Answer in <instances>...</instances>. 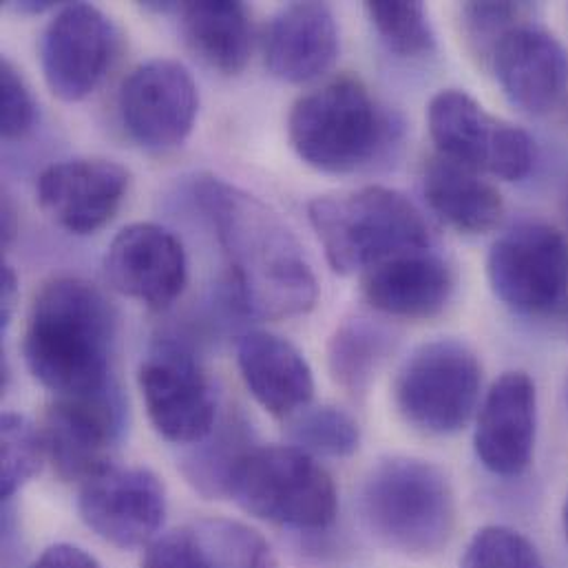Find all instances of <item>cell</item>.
Returning <instances> with one entry per match:
<instances>
[{
  "label": "cell",
  "instance_id": "1f68e13d",
  "mask_svg": "<svg viewBox=\"0 0 568 568\" xmlns=\"http://www.w3.org/2000/svg\"><path fill=\"white\" fill-rule=\"evenodd\" d=\"M140 568H215L193 527L158 536L144 551Z\"/></svg>",
  "mask_w": 568,
  "mask_h": 568
},
{
  "label": "cell",
  "instance_id": "ac0fdd59",
  "mask_svg": "<svg viewBox=\"0 0 568 568\" xmlns=\"http://www.w3.org/2000/svg\"><path fill=\"white\" fill-rule=\"evenodd\" d=\"M491 62L509 100L531 115L549 113L567 91V49L540 27L525 22L509 29L496 42Z\"/></svg>",
  "mask_w": 568,
  "mask_h": 568
},
{
  "label": "cell",
  "instance_id": "7402d4cb",
  "mask_svg": "<svg viewBox=\"0 0 568 568\" xmlns=\"http://www.w3.org/2000/svg\"><path fill=\"white\" fill-rule=\"evenodd\" d=\"M423 193L429 209L458 233H491L505 217V200L483 173L438 153L425 164Z\"/></svg>",
  "mask_w": 568,
  "mask_h": 568
},
{
  "label": "cell",
  "instance_id": "f35d334b",
  "mask_svg": "<svg viewBox=\"0 0 568 568\" xmlns=\"http://www.w3.org/2000/svg\"><path fill=\"white\" fill-rule=\"evenodd\" d=\"M565 400H567V409H568V376H567V385H565Z\"/></svg>",
  "mask_w": 568,
  "mask_h": 568
},
{
  "label": "cell",
  "instance_id": "9c48e42d",
  "mask_svg": "<svg viewBox=\"0 0 568 568\" xmlns=\"http://www.w3.org/2000/svg\"><path fill=\"white\" fill-rule=\"evenodd\" d=\"M138 385L153 429L169 443L195 445L220 420L215 383L178 336L155 343L140 365Z\"/></svg>",
  "mask_w": 568,
  "mask_h": 568
},
{
  "label": "cell",
  "instance_id": "e575fe53",
  "mask_svg": "<svg viewBox=\"0 0 568 568\" xmlns=\"http://www.w3.org/2000/svg\"><path fill=\"white\" fill-rule=\"evenodd\" d=\"M0 314H2V327L7 329L16 310V301H18V280L16 273L11 271V266H2L0 273Z\"/></svg>",
  "mask_w": 568,
  "mask_h": 568
},
{
  "label": "cell",
  "instance_id": "484cf974",
  "mask_svg": "<svg viewBox=\"0 0 568 568\" xmlns=\"http://www.w3.org/2000/svg\"><path fill=\"white\" fill-rule=\"evenodd\" d=\"M287 438L310 456L347 458L358 452L361 429L352 414L336 405L305 407L292 416Z\"/></svg>",
  "mask_w": 568,
  "mask_h": 568
},
{
  "label": "cell",
  "instance_id": "ffe728a7",
  "mask_svg": "<svg viewBox=\"0 0 568 568\" xmlns=\"http://www.w3.org/2000/svg\"><path fill=\"white\" fill-rule=\"evenodd\" d=\"M367 303L396 318H432L440 314L456 287L452 266L429 251L387 260L361 280Z\"/></svg>",
  "mask_w": 568,
  "mask_h": 568
},
{
  "label": "cell",
  "instance_id": "2e32d148",
  "mask_svg": "<svg viewBox=\"0 0 568 568\" xmlns=\"http://www.w3.org/2000/svg\"><path fill=\"white\" fill-rule=\"evenodd\" d=\"M104 273L120 294L151 310H164L186 287L189 260L182 242L169 229L138 222L113 237Z\"/></svg>",
  "mask_w": 568,
  "mask_h": 568
},
{
  "label": "cell",
  "instance_id": "5bb4252c",
  "mask_svg": "<svg viewBox=\"0 0 568 568\" xmlns=\"http://www.w3.org/2000/svg\"><path fill=\"white\" fill-rule=\"evenodd\" d=\"M118 33L102 9L89 2L62 4L40 40V64L49 91L80 102L95 91L115 55Z\"/></svg>",
  "mask_w": 568,
  "mask_h": 568
},
{
  "label": "cell",
  "instance_id": "4dcf8cb0",
  "mask_svg": "<svg viewBox=\"0 0 568 568\" xmlns=\"http://www.w3.org/2000/svg\"><path fill=\"white\" fill-rule=\"evenodd\" d=\"M36 122L33 95L20 71L7 60H0V135L4 140L24 138Z\"/></svg>",
  "mask_w": 568,
  "mask_h": 568
},
{
  "label": "cell",
  "instance_id": "ba28073f",
  "mask_svg": "<svg viewBox=\"0 0 568 568\" xmlns=\"http://www.w3.org/2000/svg\"><path fill=\"white\" fill-rule=\"evenodd\" d=\"M427 129L438 155L505 182L525 180L536 162L531 135L460 89L438 91L427 106Z\"/></svg>",
  "mask_w": 568,
  "mask_h": 568
},
{
  "label": "cell",
  "instance_id": "603a6c76",
  "mask_svg": "<svg viewBox=\"0 0 568 568\" xmlns=\"http://www.w3.org/2000/svg\"><path fill=\"white\" fill-rule=\"evenodd\" d=\"M182 33L193 53L224 75L246 69L253 53V22L244 2L204 0L178 4Z\"/></svg>",
  "mask_w": 568,
  "mask_h": 568
},
{
  "label": "cell",
  "instance_id": "4316f807",
  "mask_svg": "<svg viewBox=\"0 0 568 568\" xmlns=\"http://www.w3.org/2000/svg\"><path fill=\"white\" fill-rule=\"evenodd\" d=\"M0 498L13 500L33 480L47 458L40 427L27 416L7 412L0 420Z\"/></svg>",
  "mask_w": 568,
  "mask_h": 568
},
{
  "label": "cell",
  "instance_id": "277c9868",
  "mask_svg": "<svg viewBox=\"0 0 568 568\" xmlns=\"http://www.w3.org/2000/svg\"><path fill=\"white\" fill-rule=\"evenodd\" d=\"M307 217L327 264L338 275H363L387 260L432 246L423 213L387 186L321 195L307 204Z\"/></svg>",
  "mask_w": 568,
  "mask_h": 568
},
{
  "label": "cell",
  "instance_id": "44dd1931",
  "mask_svg": "<svg viewBox=\"0 0 568 568\" xmlns=\"http://www.w3.org/2000/svg\"><path fill=\"white\" fill-rule=\"evenodd\" d=\"M237 365L253 398L277 418H292L314 396L312 367L284 336L246 332L237 343Z\"/></svg>",
  "mask_w": 568,
  "mask_h": 568
},
{
  "label": "cell",
  "instance_id": "7c38bea8",
  "mask_svg": "<svg viewBox=\"0 0 568 568\" xmlns=\"http://www.w3.org/2000/svg\"><path fill=\"white\" fill-rule=\"evenodd\" d=\"M118 111L133 142L149 151H169L191 135L200 89L182 62L153 58L138 64L122 82Z\"/></svg>",
  "mask_w": 568,
  "mask_h": 568
},
{
  "label": "cell",
  "instance_id": "6da1fadb",
  "mask_svg": "<svg viewBox=\"0 0 568 568\" xmlns=\"http://www.w3.org/2000/svg\"><path fill=\"white\" fill-rule=\"evenodd\" d=\"M195 197L224 251L229 301L237 314L284 321L316 305V275L277 211L215 175L200 178Z\"/></svg>",
  "mask_w": 568,
  "mask_h": 568
},
{
  "label": "cell",
  "instance_id": "8992f818",
  "mask_svg": "<svg viewBox=\"0 0 568 568\" xmlns=\"http://www.w3.org/2000/svg\"><path fill=\"white\" fill-rule=\"evenodd\" d=\"M229 498L248 516L298 531H325L338 514L327 469L294 445L253 447L237 465Z\"/></svg>",
  "mask_w": 568,
  "mask_h": 568
},
{
  "label": "cell",
  "instance_id": "52a82bcc",
  "mask_svg": "<svg viewBox=\"0 0 568 568\" xmlns=\"http://www.w3.org/2000/svg\"><path fill=\"white\" fill-rule=\"evenodd\" d=\"M483 387V363L456 338L418 345L394 381V403L407 425L423 434L449 436L474 416Z\"/></svg>",
  "mask_w": 568,
  "mask_h": 568
},
{
  "label": "cell",
  "instance_id": "cb8c5ba5",
  "mask_svg": "<svg viewBox=\"0 0 568 568\" xmlns=\"http://www.w3.org/2000/svg\"><path fill=\"white\" fill-rule=\"evenodd\" d=\"M255 434L242 412L220 418L213 432L195 445H189L180 460L186 483L204 498H229L231 478L240 460L253 449Z\"/></svg>",
  "mask_w": 568,
  "mask_h": 568
},
{
  "label": "cell",
  "instance_id": "d590c367",
  "mask_svg": "<svg viewBox=\"0 0 568 568\" xmlns=\"http://www.w3.org/2000/svg\"><path fill=\"white\" fill-rule=\"evenodd\" d=\"M0 224H2V244H11V240L16 237L18 233V215H16V209L9 200V195L2 197V217H0Z\"/></svg>",
  "mask_w": 568,
  "mask_h": 568
},
{
  "label": "cell",
  "instance_id": "d4e9b609",
  "mask_svg": "<svg viewBox=\"0 0 568 568\" xmlns=\"http://www.w3.org/2000/svg\"><path fill=\"white\" fill-rule=\"evenodd\" d=\"M394 347L396 336L383 323L349 318L336 327L327 343L329 376L347 394L363 396Z\"/></svg>",
  "mask_w": 568,
  "mask_h": 568
},
{
  "label": "cell",
  "instance_id": "3957f363",
  "mask_svg": "<svg viewBox=\"0 0 568 568\" xmlns=\"http://www.w3.org/2000/svg\"><path fill=\"white\" fill-rule=\"evenodd\" d=\"M358 514L383 547L407 558H429L452 540L456 496L447 474L434 463L392 456L363 478Z\"/></svg>",
  "mask_w": 568,
  "mask_h": 568
},
{
  "label": "cell",
  "instance_id": "9a60e30c",
  "mask_svg": "<svg viewBox=\"0 0 568 568\" xmlns=\"http://www.w3.org/2000/svg\"><path fill=\"white\" fill-rule=\"evenodd\" d=\"M129 186L131 173L122 164L80 158L44 169L36 195L55 226L71 235H93L118 215Z\"/></svg>",
  "mask_w": 568,
  "mask_h": 568
},
{
  "label": "cell",
  "instance_id": "83f0119b",
  "mask_svg": "<svg viewBox=\"0 0 568 568\" xmlns=\"http://www.w3.org/2000/svg\"><path fill=\"white\" fill-rule=\"evenodd\" d=\"M215 568H282L262 534L229 518H204L193 525Z\"/></svg>",
  "mask_w": 568,
  "mask_h": 568
},
{
  "label": "cell",
  "instance_id": "e0dca14e",
  "mask_svg": "<svg viewBox=\"0 0 568 568\" xmlns=\"http://www.w3.org/2000/svg\"><path fill=\"white\" fill-rule=\"evenodd\" d=\"M538 392L527 372H505L487 392L474 434V449L487 471L520 476L534 458Z\"/></svg>",
  "mask_w": 568,
  "mask_h": 568
},
{
  "label": "cell",
  "instance_id": "8d00e7d4",
  "mask_svg": "<svg viewBox=\"0 0 568 568\" xmlns=\"http://www.w3.org/2000/svg\"><path fill=\"white\" fill-rule=\"evenodd\" d=\"M58 9V4L55 2H36V0H24V2H18V4H13V9L16 11H20V13H42V11H47V9Z\"/></svg>",
  "mask_w": 568,
  "mask_h": 568
},
{
  "label": "cell",
  "instance_id": "7a4b0ae2",
  "mask_svg": "<svg viewBox=\"0 0 568 568\" xmlns=\"http://www.w3.org/2000/svg\"><path fill=\"white\" fill-rule=\"evenodd\" d=\"M118 312L98 285L53 277L29 307L22 356L31 376L58 396H87L111 385Z\"/></svg>",
  "mask_w": 568,
  "mask_h": 568
},
{
  "label": "cell",
  "instance_id": "836d02e7",
  "mask_svg": "<svg viewBox=\"0 0 568 568\" xmlns=\"http://www.w3.org/2000/svg\"><path fill=\"white\" fill-rule=\"evenodd\" d=\"M29 568H102L84 549L73 545H53L40 554Z\"/></svg>",
  "mask_w": 568,
  "mask_h": 568
},
{
  "label": "cell",
  "instance_id": "8fae6325",
  "mask_svg": "<svg viewBox=\"0 0 568 568\" xmlns=\"http://www.w3.org/2000/svg\"><path fill=\"white\" fill-rule=\"evenodd\" d=\"M122 429L124 405L115 385L87 396H58L40 427L53 471L80 485L115 465Z\"/></svg>",
  "mask_w": 568,
  "mask_h": 568
},
{
  "label": "cell",
  "instance_id": "d6a6232c",
  "mask_svg": "<svg viewBox=\"0 0 568 568\" xmlns=\"http://www.w3.org/2000/svg\"><path fill=\"white\" fill-rule=\"evenodd\" d=\"M531 11L527 2H467L463 4V18L474 40L494 51L496 42L514 27L525 24V16Z\"/></svg>",
  "mask_w": 568,
  "mask_h": 568
},
{
  "label": "cell",
  "instance_id": "f1b7e54d",
  "mask_svg": "<svg viewBox=\"0 0 568 568\" xmlns=\"http://www.w3.org/2000/svg\"><path fill=\"white\" fill-rule=\"evenodd\" d=\"M365 13L389 51L403 58L429 53L436 36L423 2L374 0L365 2Z\"/></svg>",
  "mask_w": 568,
  "mask_h": 568
},
{
  "label": "cell",
  "instance_id": "d6986e66",
  "mask_svg": "<svg viewBox=\"0 0 568 568\" xmlns=\"http://www.w3.org/2000/svg\"><path fill=\"white\" fill-rule=\"evenodd\" d=\"M266 67L285 82H310L332 69L338 55V24L325 2H290L280 9L264 40Z\"/></svg>",
  "mask_w": 568,
  "mask_h": 568
},
{
  "label": "cell",
  "instance_id": "74e56055",
  "mask_svg": "<svg viewBox=\"0 0 568 568\" xmlns=\"http://www.w3.org/2000/svg\"><path fill=\"white\" fill-rule=\"evenodd\" d=\"M562 523H565V534H567L568 540V498L567 503H565V511H562Z\"/></svg>",
  "mask_w": 568,
  "mask_h": 568
},
{
  "label": "cell",
  "instance_id": "f546056e",
  "mask_svg": "<svg viewBox=\"0 0 568 568\" xmlns=\"http://www.w3.org/2000/svg\"><path fill=\"white\" fill-rule=\"evenodd\" d=\"M460 568H545L536 545L520 531L491 525L469 540Z\"/></svg>",
  "mask_w": 568,
  "mask_h": 568
},
{
  "label": "cell",
  "instance_id": "5b68a950",
  "mask_svg": "<svg viewBox=\"0 0 568 568\" xmlns=\"http://www.w3.org/2000/svg\"><path fill=\"white\" fill-rule=\"evenodd\" d=\"M394 135L389 115L356 75H336L301 95L287 115V138L312 169L354 173L374 162Z\"/></svg>",
  "mask_w": 568,
  "mask_h": 568
},
{
  "label": "cell",
  "instance_id": "4fadbf2b",
  "mask_svg": "<svg viewBox=\"0 0 568 568\" xmlns=\"http://www.w3.org/2000/svg\"><path fill=\"white\" fill-rule=\"evenodd\" d=\"M78 514L115 549L149 547L166 518V489L146 467L111 465L80 485Z\"/></svg>",
  "mask_w": 568,
  "mask_h": 568
},
{
  "label": "cell",
  "instance_id": "30bf717a",
  "mask_svg": "<svg viewBox=\"0 0 568 568\" xmlns=\"http://www.w3.org/2000/svg\"><path fill=\"white\" fill-rule=\"evenodd\" d=\"M487 277L494 294L514 312L551 314L568 292V242L545 222L507 231L489 251Z\"/></svg>",
  "mask_w": 568,
  "mask_h": 568
}]
</instances>
